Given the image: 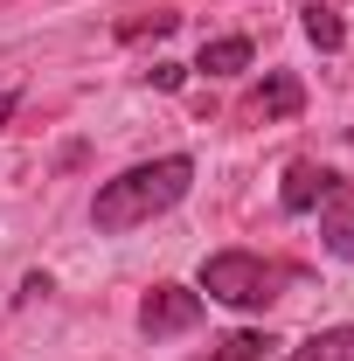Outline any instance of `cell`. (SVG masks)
<instances>
[{
	"mask_svg": "<svg viewBox=\"0 0 354 361\" xmlns=\"http://www.w3.org/2000/svg\"><path fill=\"white\" fill-rule=\"evenodd\" d=\"M188 188H195V160H188V153L139 160V167H126V174H111L104 188H97V202H90V223L104 229V236H126V229L153 223V216H167Z\"/></svg>",
	"mask_w": 354,
	"mask_h": 361,
	"instance_id": "1",
	"label": "cell"
},
{
	"mask_svg": "<svg viewBox=\"0 0 354 361\" xmlns=\"http://www.w3.org/2000/svg\"><path fill=\"white\" fill-rule=\"evenodd\" d=\"M292 278H299V271L278 264V257H257V250H216V257L202 264V292L222 299V306H236V313H264L271 299H285Z\"/></svg>",
	"mask_w": 354,
	"mask_h": 361,
	"instance_id": "2",
	"label": "cell"
},
{
	"mask_svg": "<svg viewBox=\"0 0 354 361\" xmlns=\"http://www.w3.org/2000/svg\"><path fill=\"white\" fill-rule=\"evenodd\" d=\"M202 319V292H188V285H153L146 299H139V334L146 341H174Z\"/></svg>",
	"mask_w": 354,
	"mask_h": 361,
	"instance_id": "3",
	"label": "cell"
},
{
	"mask_svg": "<svg viewBox=\"0 0 354 361\" xmlns=\"http://www.w3.org/2000/svg\"><path fill=\"white\" fill-rule=\"evenodd\" d=\"M334 188H341L334 167H319V160H292V167H285V188H278V202H285V216H312Z\"/></svg>",
	"mask_w": 354,
	"mask_h": 361,
	"instance_id": "4",
	"label": "cell"
},
{
	"mask_svg": "<svg viewBox=\"0 0 354 361\" xmlns=\"http://www.w3.org/2000/svg\"><path fill=\"white\" fill-rule=\"evenodd\" d=\"M319 243H326L334 257H348V264H354V188H348V180L319 202Z\"/></svg>",
	"mask_w": 354,
	"mask_h": 361,
	"instance_id": "5",
	"label": "cell"
},
{
	"mask_svg": "<svg viewBox=\"0 0 354 361\" xmlns=\"http://www.w3.org/2000/svg\"><path fill=\"white\" fill-rule=\"evenodd\" d=\"M195 70H209V77H236V70H250V35H216V42H202Z\"/></svg>",
	"mask_w": 354,
	"mask_h": 361,
	"instance_id": "6",
	"label": "cell"
},
{
	"mask_svg": "<svg viewBox=\"0 0 354 361\" xmlns=\"http://www.w3.org/2000/svg\"><path fill=\"white\" fill-rule=\"evenodd\" d=\"M285 361H354V326H319V334L299 341Z\"/></svg>",
	"mask_w": 354,
	"mask_h": 361,
	"instance_id": "7",
	"label": "cell"
},
{
	"mask_svg": "<svg viewBox=\"0 0 354 361\" xmlns=\"http://www.w3.org/2000/svg\"><path fill=\"white\" fill-rule=\"evenodd\" d=\"M299 104H306V90H299V77H292V70H271V84L257 90V111H264V118H292Z\"/></svg>",
	"mask_w": 354,
	"mask_h": 361,
	"instance_id": "8",
	"label": "cell"
},
{
	"mask_svg": "<svg viewBox=\"0 0 354 361\" xmlns=\"http://www.w3.org/2000/svg\"><path fill=\"white\" fill-rule=\"evenodd\" d=\"M271 348H278L271 334H229V341H216L202 361H271Z\"/></svg>",
	"mask_w": 354,
	"mask_h": 361,
	"instance_id": "9",
	"label": "cell"
},
{
	"mask_svg": "<svg viewBox=\"0 0 354 361\" xmlns=\"http://www.w3.org/2000/svg\"><path fill=\"white\" fill-rule=\"evenodd\" d=\"M299 21H306V42H319L326 56H334V49L348 42V28H341V14H334V7H319V0H306V14H299Z\"/></svg>",
	"mask_w": 354,
	"mask_h": 361,
	"instance_id": "10",
	"label": "cell"
},
{
	"mask_svg": "<svg viewBox=\"0 0 354 361\" xmlns=\"http://www.w3.org/2000/svg\"><path fill=\"white\" fill-rule=\"evenodd\" d=\"M174 21H181L174 7H153V14H139V21H126V28H118V42H139V35H167Z\"/></svg>",
	"mask_w": 354,
	"mask_h": 361,
	"instance_id": "11",
	"label": "cell"
},
{
	"mask_svg": "<svg viewBox=\"0 0 354 361\" xmlns=\"http://www.w3.org/2000/svg\"><path fill=\"white\" fill-rule=\"evenodd\" d=\"M153 84H160V90H181V63H153Z\"/></svg>",
	"mask_w": 354,
	"mask_h": 361,
	"instance_id": "12",
	"label": "cell"
},
{
	"mask_svg": "<svg viewBox=\"0 0 354 361\" xmlns=\"http://www.w3.org/2000/svg\"><path fill=\"white\" fill-rule=\"evenodd\" d=\"M7 118H14V90H0V126H7Z\"/></svg>",
	"mask_w": 354,
	"mask_h": 361,
	"instance_id": "13",
	"label": "cell"
}]
</instances>
